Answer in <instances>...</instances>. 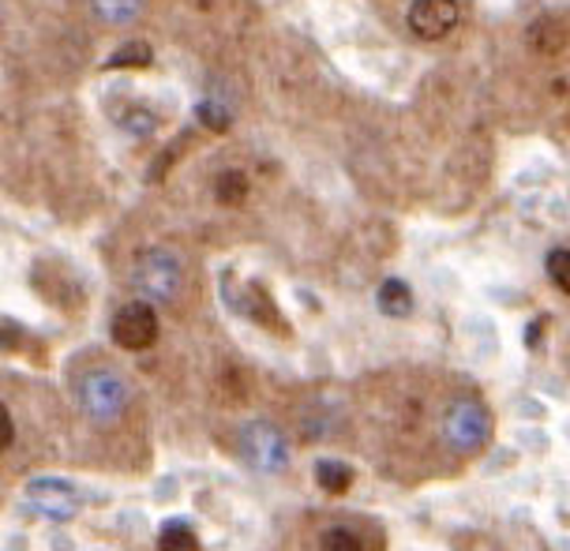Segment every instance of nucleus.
<instances>
[{
	"label": "nucleus",
	"mask_w": 570,
	"mask_h": 551,
	"mask_svg": "<svg viewBox=\"0 0 570 551\" xmlns=\"http://www.w3.org/2000/svg\"><path fill=\"white\" fill-rule=\"evenodd\" d=\"M185 285V267L166 248H150L136 259V289L150 301H173Z\"/></svg>",
	"instance_id": "nucleus-1"
},
{
	"label": "nucleus",
	"mask_w": 570,
	"mask_h": 551,
	"mask_svg": "<svg viewBox=\"0 0 570 551\" xmlns=\"http://www.w3.org/2000/svg\"><path fill=\"white\" fill-rule=\"evenodd\" d=\"M79 405L95 421H114L128 405V386L117 372H87L79 380Z\"/></svg>",
	"instance_id": "nucleus-2"
},
{
	"label": "nucleus",
	"mask_w": 570,
	"mask_h": 551,
	"mask_svg": "<svg viewBox=\"0 0 570 551\" xmlns=\"http://www.w3.org/2000/svg\"><path fill=\"white\" fill-rule=\"evenodd\" d=\"M443 435L454 451H476V446H484L488 435H492V416H488L481 402H454L451 410H446Z\"/></svg>",
	"instance_id": "nucleus-3"
},
{
	"label": "nucleus",
	"mask_w": 570,
	"mask_h": 551,
	"mask_svg": "<svg viewBox=\"0 0 570 551\" xmlns=\"http://www.w3.org/2000/svg\"><path fill=\"white\" fill-rule=\"evenodd\" d=\"M240 451L252 465L259 469V473H282L285 462H289V446H285L282 432L267 421H256V424L244 427Z\"/></svg>",
	"instance_id": "nucleus-4"
},
{
	"label": "nucleus",
	"mask_w": 570,
	"mask_h": 551,
	"mask_svg": "<svg viewBox=\"0 0 570 551\" xmlns=\"http://www.w3.org/2000/svg\"><path fill=\"white\" fill-rule=\"evenodd\" d=\"M114 342L120 350L128 353H139V350H150L158 342V315L150 304H125L117 315H114Z\"/></svg>",
	"instance_id": "nucleus-5"
},
{
	"label": "nucleus",
	"mask_w": 570,
	"mask_h": 551,
	"mask_svg": "<svg viewBox=\"0 0 570 551\" xmlns=\"http://www.w3.org/2000/svg\"><path fill=\"white\" fill-rule=\"evenodd\" d=\"M27 503L38 510V514L53 518V522H68V518L79 514V492L76 484L57 481V476H42V481H30L27 484Z\"/></svg>",
	"instance_id": "nucleus-6"
},
{
	"label": "nucleus",
	"mask_w": 570,
	"mask_h": 551,
	"mask_svg": "<svg viewBox=\"0 0 570 551\" xmlns=\"http://www.w3.org/2000/svg\"><path fill=\"white\" fill-rule=\"evenodd\" d=\"M458 19H462L458 0H413V8H410V27L416 38H424V42H440V38H446L458 27Z\"/></svg>",
	"instance_id": "nucleus-7"
},
{
	"label": "nucleus",
	"mask_w": 570,
	"mask_h": 551,
	"mask_svg": "<svg viewBox=\"0 0 570 551\" xmlns=\"http://www.w3.org/2000/svg\"><path fill=\"white\" fill-rule=\"evenodd\" d=\"M567 38H570V30L559 16H541V19H533V27H529V46L544 57L559 53V49L567 46Z\"/></svg>",
	"instance_id": "nucleus-8"
},
{
	"label": "nucleus",
	"mask_w": 570,
	"mask_h": 551,
	"mask_svg": "<svg viewBox=\"0 0 570 551\" xmlns=\"http://www.w3.org/2000/svg\"><path fill=\"white\" fill-rule=\"evenodd\" d=\"M380 312L383 315H394V319H402V315H410L413 312V293H410V285L399 282V278H391V282H383L380 285Z\"/></svg>",
	"instance_id": "nucleus-9"
},
{
	"label": "nucleus",
	"mask_w": 570,
	"mask_h": 551,
	"mask_svg": "<svg viewBox=\"0 0 570 551\" xmlns=\"http://www.w3.org/2000/svg\"><path fill=\"white\" fill-rule=\"evenodd\" d=\"M315 481H320L323 492H331V495H342V492H350V484H353V469L345 465V462H320L315 465Z\"/></svg>",
	"instance_id": "nucleus-10"
},
{
	"label": "nucleus",
	"mask_w": 570,
	"mask_h": 551,
	"mask_svg": "<svg viewBox=\"0 0 570 551\" xmlns=\"http://www.w3.org/2000/svg\"><path fill=\"white\" fill-rule=\"evenodd\" d=\"M158 551H199V540L188 525L169 522L158 537Z\"/></svg>",
	"instance_id": "nucleus-11"
},
{
	"label": "nucleus",
	"mask_w": 570,
	"mask_h": 551,
	"mask_svg": "<svg viewBox=\"0 0 570 551\" xmlns=\"http://www.w3.org/2000/svg\"><path fill=\"white\" fill-rule=\"evenodd\" d=\"M214 196L226 203V207H233V203H244V196H248V180H244V173H237V169L222 173L218 184H214Z\"/></svg>",
	"instance_id": "nucleus-12"
},
{
	"label": "nucleus",
	"mask_w": 570,
	"mask_h": 551,
	"mask_svg": "<svg viewBox=\"0 0 570 551\" xmlns=\"http://www.w3.org/2000/svg\"><path fill=\"white\" fill-rule=\"evenodd\" d=\"M98 16L109 19V23H128V19L139 16L142 0H95Z\"/></svg>",
	"instance_id": "nucleus-13"
},
{
	"label": "nucleus",
	"mask_w": 570,
	"mask_h": 551,
	"mask_svg": "<svg viewBox=\"0 0 570 551\" xmlns=\"http://www.w3.org/2000/svg\"><path fill=\"white\" fill-rule=\"evenodd\" d=\"M120 128L131 131V136H150V131L158 128V117L150 114V109H128V114L120 117Z\"/></svg>",
	"instance_id": "nucleus-14"
},
{
	"label": "nucleus",
	"mask_w": 570,
	"mask_h": 551,
	"mask_svg": "<svg viewBox=\"0 0 570 551\" xmlns=\"http://www.w3.org/2000/svg\"><path fill=\"white\" fill-rule=\"evenodd\" d=\"M548 274H552V282L570 297V248H556L548 255Z\"/></svg>",
	"instance_id": "nucleus-15"
},
{
	"label": "nucleus",
	"mask_w": 570,
	"mask_h": 551,
	"mask_svg": "<svg viewBox=\"0 0 570 551\" xmlns=\"http://www.w3.org/2000/svg\"><path fill=\"white\" fill-rule=\"evenodd\" d=\"M120 65H131V68H142L150 65V49L142 42H131V46H120L114 60H109V68H120Z\"/></svg>",
	"instance_id": "nucleus-16"
},
{
	"label": "nucleus",
	"mask_w": 570,
	"mask_h": 551,
	"mask_svg": "<svg viewBox=\"0 0 570 551\" xmlns=\"http://www.w3.org/2000/svg\"><path fill=\"white\" fill-rule=\"evenodd\" d=\"M320 551H361V544H356V537L345 533V529H331V533L323 537Z\"/></svg>",
	"instance_id": "nucleus-17"
},
{
	"label": "nucleus",
	"mask_w": 570,
	"mask_h": 551,
	"mask_svg": "<svg viewBox=\"0 0 570 551\" xmlns=\"http://www.w3.org/2000/svg\"><path fill=\"white\" fill-rule=\"evenodd\" d=\"M199 120H203L207 128H214V131H226V128H229L226 106H210V101H203V106H199Z\"/></svg>",
	"instance_id": "nucleus-18"
},
{
	"label": "nucleus",
	"mask_w": 570,
	"mask_h": 551,
	"mask_svg": "<svg viewBox=\"0 0 570 551\" xmlns=\"http://www.w3.org/2000/svg\"><path fill=\"white\" fill-rule=\"evenodd\" d=\"M16 439V424H12V413H0V446H12Z\"/></svg>",
	"instance_id": "nucleus-19"
}]
</instances>
